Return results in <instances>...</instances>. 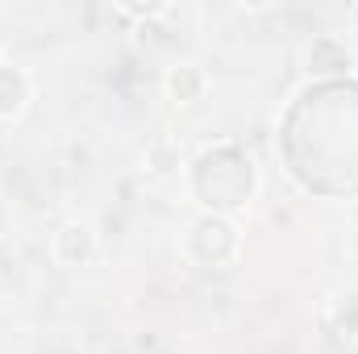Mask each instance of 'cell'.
<instances>
[{
  "instance_id": "cell-1",
  "label": "cell",
  "mask_w": 358,
  "mask_h": 354,
  "mask_svg": "<svg viewBox=\"0 0 358 354\" xmlns=\"http://www.w3.org/2000/svg\"><path fill=\"white\" fill-rule=\"evenodd\" d=\"M259 183H263L259 163L234 142L204 146L187 171L192 200L200 204V213H217V217H234V213L250 208V200L259 196Z\"/></svg>"
},
{
  "instance_id": "cell-2",
  "label": "cell",
  "mask_w": 358,
  "mask_h": 354,
  "mask_svg": "<svg viewBox=\"0 0 358 354\" xmlns=\"http://www.w3.org/2000/svg\"><path fill=\"white\" fill-rule=\"evenodd\" d=\"M242 255V229L234 225V217H217V213H200L187 225V259L196 267H229Z\"/></svg>"
},
{
  "instance_id": "cell-3",
  "label": "cell",
  "mask_w": 358,
  "mask_h": 354,
  "mask_svg": "<svg viewBox=\"0 0 358 354\" xmlns=\"http://www.w3.org/2000/svg\"><path fill=\"white\" fill-rule=\"evenodd\" d=\"M304 71L313 80H338V76H350L355 71V50L338 38V34H317L308 46H304Z\"/></svg>"
},
{
  "instance_id": "cell-4",
  "label": "cell",
  "mask_w": 358,
  "mask_h": 354,
  "mask_svg": "<svg viewBox=\"0 0 358 354\" xmlns=\"http://www.w3.org/2000/svg\"><path fill=\"white\" fill-rule=\"evenodd\" d=\"M50 255H55V263L67 267V271L92 267V259H96V229H92V221H80V217L63 221L55 229V238H50Z\"/></svg>"
},
{
  "instance_id": "cell-5",
  "label": "cell",
  "mask_w": 358,
  "mask_h": 354,
  "mask_svg": "<svg viewBox=\"0 0 358 354\" xmlns=\"http://www.w3.org/2000/svg\"><path fill=\"white\" fill-rule=\"evenodd\" d=\"M163 92H167V100H171V104L187 108V104L204 100V92H208V76H204V67H200V63L179 59V63L167 67V76H163Z\"/></svg>"
},
{
  "instance_id": "cell-6",
  "label": "cell",
  "mask_w": 358,
  "mask_h": 354,
  "mask_svg": "<svg viewBox=\"0 0 358 354\" xmlns=\"http://www.w3.org/2000/svg\"><path fill=\"white\" fill-rule=\"evenodd\" d=\"M34 100V84L25 76V67L17 63H0V121H17Z\"/></svg>"
},
{
  "instance_id": "cell-7",
  "label": "cell",
  "mask_w": 358,
  "mask_h": 354,
  "mask_svg": "<svg viewBox=\"0 0 358 354\" xmlns=\"http://www.w3.org/2000/svg\"><path fill=\"white\" fill-rule=\"evenodd\" d=\"M329 321L338 325V334L358 338V288H346V292L334 296V304H329Z\"/></svg>"
},
{
  "instance_id": "cell-8",
  "label": "cell",
  "mask_w": 358,
  "mask_h": 354,
  "mask_svg": "<svg viewBox=\"0 0 358 354\" xmlns=\"http://www.w3.org/2000/svg\"><path fill=\"white\" fill-rule=\"evenodd\" d=\"M350 29H355V34H358V4H355V8H350Z\"/></svg>"
},
{
  "instance_id": "cell-9",
  "label": "cell",
  "mask_w": 358,
  "mask_h": 354,
  "mask_svg": "<svg viewBox=\"0 0 358 354\" xmlns=\"http://www.w3.org/2000/svg\"><path fill=\"white\" fill-rule=\"evenodd\" d=\"M0 63H4V59H0Z\"/></svg>"
}]
</instances>
